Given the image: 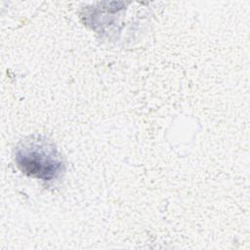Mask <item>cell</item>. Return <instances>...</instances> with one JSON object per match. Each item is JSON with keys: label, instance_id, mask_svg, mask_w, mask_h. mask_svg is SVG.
<instances>
[{"label": "cell", "instance_id": "1", "mask_svg": "<svg viewBox=\"0 0 250 250\" xmlns=\"http://www.w3.org/2000/svg\"><path fill=\"white\" fill-rule=\"evenodd\" d=\"M15 160L22 173L43 181L58 178L63 170L55 146L41 138L25 141L19 146Z\"/></svg>", "mask_w": 250, "mask_h": 250}]
</instances>
